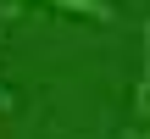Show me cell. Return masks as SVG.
Segmentation results:
<instances>
[{"label": "cell", "instance_id": "1", "mask_svg": "<svg viewBox=\"0 0 150 139\" xmlns=\"http://www.w3.org/2000/svg\"><path fill=\"white\" fill-rule=\"evenodd\" d=\"M45 6H56L67 17H89V22H117V6L111 0H45Z\"/></svg>", "mask_w": 150, "mask_h": 139}, {"label": "cell", "instance_id": "2", "mask_svg": "<svg viewBox=\"0 0 150 139\" xmlns=\"http://www.w3.org/2000/svg\"><path fill=\"white\" fill-rule=\"evenodd\" d=\"M134 123H150V22H145V61H139V84H134Z\"/></svg>", "mask_w": 150, "mask_h": 139}, {"label": "cell", "instance_id": "3", "mask_svg": "<svg viewBox=\"0 0 150 139\" xmlns=\"http://www.w3.org/2000/svg\"><path fill=\"white\" fill-rule=\"evenodd\" d=\"M17 17H22V0H0V28L17 22Z\"/></svg>", "mask_w": 150, "mask_h": 139}, {"label": "cell", "instance_id": "4", "mask_svg": "<svg viewBox=\"0 0 150 139\" xmlns=\"http://www.w3.org/2000/svg\"><path fill=\"white\" fill-rule=\"evenodd\" d=\"M11 106H17V95H11V89L0 84V111H11Z\"/></svg>", "mask_w": 150, "mask_h": 139}, {"label": "cell", "instance_id": "5", "mask_svg": "<svg viewBox=\"0 0 150 139\" xmlns=\"http://www.w3.org/2000/svg\"><path fill=\"white\" fill-rule=\"evenodd\" d=\"M128 139H150V123H134V128H128Z\"/></svg>", "mask_w": 150, "mask_h": 139}]
</instances>
